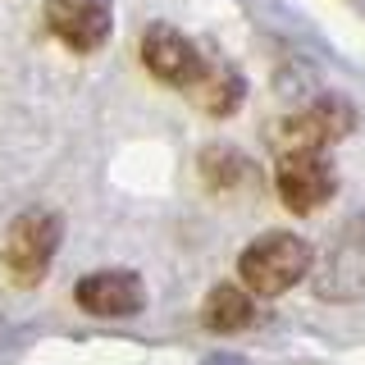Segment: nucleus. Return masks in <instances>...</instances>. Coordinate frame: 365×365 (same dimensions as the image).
<instances>
[{"mask_svg": "<svg viewBox=\"0 0 365 365\" xmlns=\"http://www.w3.org/2000/svg\"><path fill=\"white\" fill-rule=\"evenodd\" d=\"M315 265V251L297 233H265L256 237L242 256H237V274L251 297H279L292 283H302Z\"/></svg>", "mask_w": 365, "mask_h": 365, "instance_id": "1", "label": "nucleus"}, {"mask_svg": "<svg viewBox=\"0 0 365 365\" xmlns=\"http://www.w3.org/2000/svg\"><path fill=\"white\" fill-rule=\"evenodd\" d=\"M60 237H64L60 215H51V210H23L19 220L5 228L0 265H5V274L19 283V288H32V283L46 279L55 251H60Z\"/></svg>", "mask_w": 365, "mask_h": 365, "instance_id": "2", "label": "nucleus"}, {"mask_svg": "<svg viewBox=\"0 0 365 365\" xmlns=\"http://www.w3.org/2000/svg\"><path fill=\"white\" fill-rule=\"evenodd\" d=\"M315 269V297L319 302H361L365 297V210H356L334 233Z\"/></svg>", "mask_w": 365, "mask_h": 365, "instance_id": "3", "label": "nucleus"}, {"mask_svg": "<svg viewBox=\"0 0 365 365\" xmlns=\"http://www.w3.org/2000/svg\"><path fill=\"white\" fill-rule=\"evenodd\" d=\"M351 128H356V110H351L347 101H338V96H324V101H315V106L279 119L269 137H274V146H279V155H283V151H319V146L347 137Z\"/></svg>", "mask_w": 365, "mask_h": 365, "instance_id": "4", "label": "nucleus"}, {"mask_svg": "<svg viewBox=\"0 0 365 365\" xmlns=\"http://www.w3.org/2000/svg\"><path fill=\"white\" fill-rule=\"evenodd\" d=\"M274 182H279V201L292 215H311L334 197L338 174L319 151H283L279 169H274Z\"/></svg>", "mask_w": 365, "mask_h": 365, "instance_id": "5", "label": "nucleus"}, {"mask_svg": "<svg viewBox=\"0 0 365 365\" xmlns=\"http://www.w3.org/2000/svg\"><path fill=\"white\" fill-rule=\"evenodd\" d=\"M142 64L151 68L165 87H192L201 78V68H205V55L182 37L178 28L151 23V28L142 32Z\"/></svg>", "mask_w": 365, "mask_h": 365, "instance_id": "6", "label": "nucleus"}, {"mask_svg": "<svg viewBox=\"0 0 365 365\" xmlns=\"http://www.w3.org/2000/svg\"><path fill=\"white\" fill-rule=\"evenodd\" d=\"M46 23L64 46L73 51H101L110 41L114 9L110 0H46Z\"/></svg>", "mask_w": 365, "mask_h": 365, "instance_id": "7", "label": "nucleus"}, {"mask_svg": "<svg viewBox=\"0 0 365 365\" xmlns=\"http://www.w3.org/2000/svg\"><path fill=\"white\" fill-rule=\"evenodd\" d=\"M73 302L83 306L87 315L123 319V315H137L146 306V288L133 269H96V274H87V279H78Z\"/></svg>", "mask_w": 365, "mask_h": 365, "instance_id": "8", "label": "nucleus"}, {"mask_svg": "<svg viewBox=\"0 0 365 365\" xmlns=\"http://www.w3.org/2000/svg\"><path fill=\"white\" fill-rule=\"evenodd\" d=\"M192 91V101L205 110V114H233L237 110V101H242V78H237V68L233 64H224V60H205L201 68V78L187 87Z\"/></svg>", "mask_w": 365, "mask_h": 365, "instance_id": "9", "label": "nucleus"}, {"mask_svg": "<svg viewBox=\"0 0 365 365\" xmlns=\"http://www.w3.org/2000/svg\"><path fill=\"white\" fill-rule=\"evenodd\" d=\"M251 319H256V302H251L247 288H233V283L210 288V297H205V306H201V324L210 329V334H237Z\"/></svg>", "mask_w": 365, "mask_h": 365, "instance_id": "10", "label": "nucleus"}, {"mask_svg": "<svg viewBox=\"0 0 365 365\" xmlns=\"http://www.w3.org/2000/svg\"><path fill=\"white\" fill-rule=\"evenodd\" d=\"M201 178L210 182L215 192H237L247 182H256V165L237 151V146H205L201 151Z\"/></svg>", "mask_w": 365, "mask_h": 365, "instance_id": "11", "label": "nucleus"}, {"mask_svg": "<svg viewBox=\"0 0 365 365\" xmlns=\"http://www.w3.org/2000/svg\"><path fill=\"white\" fill-rule=\"evenodd\" d=\"M201 365H251V361L237 356V351H215V356H205Z\"/></svg>", "mask_w": 365, "mask_h": 365, "instance_id": "12", "label": "nucleus"}]
</instances>
